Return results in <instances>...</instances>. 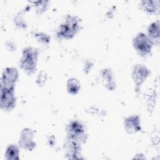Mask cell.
Here are the masks:
<instances>
[{
    "instance_id": "cell-9",
    "label": "cell",
    "mask_w": 160,
    "mask_h": 160,
    "mask_svg": "<svg viewBox=\"0 0 160 160\" xmlns=\"http://www.w3.org/2000/svg\"><path fill=\"white\" fill-rule=\"evenodd\" d=\"M140 125V119L138 116H131L124 119V129L129 134H133L141 130Z\"/></svg>"
},
{
    "instance_id": "cell-12",
    "label": "cell",
    "mask_w": 160,
    "mask_h": 160,
    "mask_svg": "<svg viewBox=\"0 0 160 160\" xmlns=\"http://www.w3.org/2000/svg\"><path fill=\"white\" fill-rule=\"evenodd\" d=\"M80 89V83L77 79L71 78L67 82V90L71 94H77Z\"/></svg>"
},
{
    "instance_id": "cell-3",
    "label": "cell",
    "mask_w": 160,
    "mask_h": 160,
    "mask_svg": "<svg viewBox=\"0 0 160 160\" xmlns=\"http://www.w3.org/2000/svg\"><path fill=\"white\" fill-rule=\"evenodd\" d=\"M68 138L78 143H83L87 139V134L84 126L78 121L71 122L67 127Z\"/></svg>"
},
{
    "instance_id": "cell-4",
    "label": "cell",
    "mask_w": 160,
    "mask_h": 160,
    "mask_svg": "<svg viewBox=\"0 0 160 160\" xmlns=\"http://www.w3.org/2000/svg\"><path fill=\"white\" fill-rule=\"evenodd\" d=\"M132 44L137 52L141 56H145L149 54L153 45L148 35L142 32L136 36Z\"/></svg>"
},
{
    "instance_id": "cell-13",
    "label": "cell",
    "mask_w": 160,
    "mask_h": 160,
    "mask_svg": "<svg viewBox=\"0 0 160 160\" xmlns=\"http://www.w3.org/2000/svg\"><path fill=\"white\" fill-rule=\"evenodd\" d=\"M6 158L7 159L16 160L19 159V149L14 144L9 145L6 151Z\"/></svg>"
},
{
    "instance_id": "cell-2",
    "label": "cell",
    "mask_w": 160,
    "mask_h": 160,
    "mask_svg": "<svg viewBox=\"0 0 160 160\" xmlns=\"http://www.w3.org/2000/svg\"><path fill=\"white\" fill-rule=\"evenodd\" d=\"M38 56V52L36 49L30 47L24 49L20 60L21 68L28 74L33 73L36 69Z\"/></svg>"
},
{
    "instance_id": "cell-7",
    "label": "cell",
    "mask_w": 160,
    "mask_h": 160,
    "mask_svg": "<svg viewBox=\"0 0 160 160\" xmlns=\"http://www.w3.org/2000/svg\"><path fill=\"white\" fill-rule=\"evenodd\" d=\"M33 131L28 128L24 129L21 133L19 144V146L28 151H32L36 146V143L33 141Z\"/></svg>"
},
{
    "instance_id": "cell-6",
    "label": "cell",
    "mask_w": 160,
    "mask_h": 160,
    "mask_svg": "<svg viewBox=\"0 0 160 160\" xmlns=\"http://www.w3.org/2000/svg\"><path fill=\"white\" fill-rule=\"evenodd\" d=\"M1 108L4 111L12 110L16 105L14 89H1L0 98Z\"/></svg>"
},
{
    "instance_id": "cell-8",
    "label": "cell",
    "mask_w": 160,
    "mask_h": 160,
    "mask_svg": "<svg viewBox=\"0 0 160 160\" xmlns=\"http://www.w3.org/2000/svg\"><path fill=\"white\" fill-rule=\"evenodd\" d=\"M149 74V71L146 68V67L142 64H139L134 66L132 76L136 86H139L141 85Z\"/></svg>"
},
{
    "instance_id": "cell-10",
    "label": "cell",
    "mask_w": 160,
    "mask_h": 160,
    "mask_svg": "<svg viewBox=\"0 0 160 160\" xmlns=\"http://www.w3.org/2000/svg\"><path fill=\"white\" fill-rule=\"evenodd\" d=\"M148 36L152 44H158L159 41V22L156 21L152 22L148 29Z\"/></svg>"
},
{
    "instance_id": "cell-11",
    "label": "cell",
    "mask_w": 160,
    "mask_h": 160,
    "mask_svg": "<svg viewBox=\"0 0 160 160\" xmlns=\"http://www.w3.org/2000/svg\"><path fill=\"white\" fill-rule=\"evenodd\" d=\"M142 9L146 12L152 14L155 13L159 8V1H144L141 2Z\"/></svg>"
},
{
    "instance_id": "cell-5",
    "label": "cell",
    "mask_w": 160,
    "mask_h": 160,
    "mask_svg": "<svg viewBox=\"0 0 160 160\" xmlns=\"http://www.w3.org/2000/svg\"><path fill=\"white\" fill-rule=\"evenodd\" d=\"M19 73L18 70L14 68H7L3 71L1 88V89H14L15 84L18 80Z\"/></svg>"
},
{
    "instance_id": "cell-1",
    "label": "cell",
    "mask_w": 160,
    "mask_h": 160,
    "mask_svg": "<svg viewBox=\"0 0 160 160\" xmlns=\"http://www.w3.org/2000/svg\"><path fill=\"white\" fill-rule=\"evenodd\" d=\"M81 29V20L76 16H68L60 26L58 35L66 39H72Z\"/></svg>"
}]
</instances>
